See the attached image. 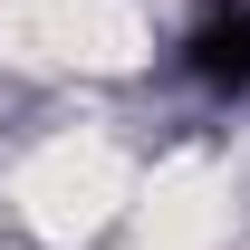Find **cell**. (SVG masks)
I'll return each instance as SVG.
<instances>
[{
  "mask_svg": "<svg viewBox=\"0 0 250 250\" xmlns=\"http://www.w3.org/2000/svg\"><path fill=\"white\" fill-rule=\"evenodd\" d=\"M183 67L202 87H250V0H212L183 39Z\"/></svg>",
  "mask_w": 250,
  "mask_h": 250,
  "instance_id": "1",
  "label": "cell"
}]
</instances>
